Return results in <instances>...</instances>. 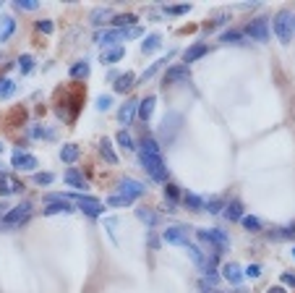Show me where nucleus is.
Here are the masks:
<instances>
[{
  "label": "nucleus",
  "mask_w": 295,
  "mask_h": 293,
  "mask_svg": "<svg viewBox=\"0 0 295 293\" xmlns=\"http://www.w3.org/2000/svg\"><path fill=\"white\" fill-rule=\"evenodd\" d=\"M139 160H141L144 170L149 173V178H152V181H157V183H165V181H168L170 170H168V165H165L162 154H146V152H141V154H139Z\"/></svg>",
  "instance_id": "f257e3e1"
},
{
  "label": "nucleus",
  "mask_w": 295,
  "mask_h": 293,
  "mask_svg": "<svg viewBox=\"0 0 295 293\" xmlns=\"http://www.w3.org/2000/svg\"><path fill=\"white\" fill-rule=\"evenodd\" d=\"M139 34H141L139 26H128V29H107V32H97L94 42L107 45V48H115V45H121L123 40H133V37H139Z\"/></svg>",
  "instance_id": "f03ea898"
},
{
  "label": "nucleus",
  "mask_w": 295,
  "mask_h": 293,
  "mask_svg": "<svg viewBox=\"0 0 295 293\" xmlns=\"http://www.w3.org/2000/svg\"><path fill=\"white\" fill-rule=\"evenodd\" d=\"M293 32H295V16L290 11H280L274 16V34H277V40L282 45H290Z\"/></svg>",
  "instance_id": "7ed1b4c3"
},
{
  "label": "nucleus",
  "mask_w": 295,
  "mask_h": 293,
  "mask_svg": "<svg viewBox=\"0 0 295 293\" xmlns=\"http://www.w3.org/2000/svg\"><path fill=\"white\" fill-rule=\"evenodd\" d=\"M71 199L76 201V207H79L84 215L99 217V215L105 212V201H99V199H94V196H86V194H71Z\"/></svg>",
  "instance_id": "20e7f679"
},
{
  "label": "nucleus",
  "mask_w": 295,
  "mask_h": 293,
  "mask_svg": "<svg viewBox=\"0 0 295 293\" xmlns=\"http://www.w3.org/2000/svg\"><path fill=\"white\" fill-rule=\"evenodd\" d=\"M73 207L66 199V194H50L44 196V215H71Z\"/></svg>",
  "instance_id": "39448f33"
},
{
  "label": "nucleus",
  "mask_w": 295,
  "mask_h": 293,
  "mask_svg": "<svg viewBox=\"0 0 295 293\" xmlns=\"http://www.w3.org/2000/svg\"><path fill=\"white\" fill-rule=\"evenodd\" d=\"M199 238H201V241H207V244H211V246H217V251H227L230 249V238H227L225 231H219V228H201Z\"/></svg>",
  "instance_id": "423d86ee"
},
{
  "label": "nucleus",
  "mask_w": 295,
  "mask_h": 293,
  "mask_svg": "<svg viewBox=\"0 0 295 293\" xmlns=\"http://www.w3.org/2000/svg\"><path fill=\"white\" fill-rule=\"evenodd\" d=\"M115 191H118V196H126L128 201H136L146 191V186L141 181H136V178H123L121 183H118Z\"/></svg>",
  "instance_id": "0eeeda50"
},
{
  "label": "nucleus",
  "mask_w": 295,
  "mask_h": 293,
  "mask_svg": "<svg viewBox=\"0 0 295 293\" xmlns=\"http://www.w3.org/2000/svg\"><path fill=\"white\" fill-rule=\"evenodd\" d=\"M162 238L172 246H188L191 244V231L186 225H170V228H165Z\"/></svg>",
  "instance_id": "6e6552de"
},
{
  "label": "nucleus",
  "mask_w": 295,
  "mask_h": 293,
  "mask_svg": "<svg viewBox=\"0 0 295 293\" xmlns=\"http://www.w3.org/2000/svg\"><path fill=\"white\" fill-rule=\"evenodd\" d=\"M29 212H32V201H21V204L13 207L11 212L3 217V225H5V228H16V225H21L24 220L29 217Z\"/></svg>",
  "instance_id": "1a4fd4ad"
},
{
  "label": "nucleus",
  "mask_w": 295,
  "mask_h": 293,
  "mask_svg": "<svg viewBox=\"0 0 295 293\" xmlns=\"http://www.w3.org/2000/svg\"><path fill=\"white\" fill-rule=\"evenodd\" d=\"M246 34L251 37V40H256V42H266L269 40V24H266V18H256V21H251L246 26Z\"/></svg>",
  "instance_id": "9d476101"
},
{
  "label": "nucleus",
  "mask_w": 295,
  "mask_h": 293,
  "mask_svg": "<svg viewBox=\"0 0 295 293\" xmlns=\"http://www.w3.org/2000/svg\"><path fill=\"white\" fill-rule=\"evenodd\" d=\"M11 165L13 168H18V170H37V157L34 154H26V152H21V149H16L13 152V157H11Z\"/></svg>",
  "instance_id": "9b49d317"
},
{
  "label": "nucleus",
  "mask_w": 295,
  "mask_h": 293,
  "mask_svg": "<svg viewBox=\"0 0 295 293\" xmlns=\"http://www.w3.org/2000/svg\"><path fill=\"white\" fill-rule=\"evenodd\" d=\"M175 126H180V115L178 113H168V118H165V121H162V139L165 142H172V136H175V131H178V128H175Z\"/></svg>",
  "instance_id": "f8f14e48"
},
{
  "label": "nucleus",
  "mask_w": 295,
  "mask_h": 293,
  "mask_svg": "<svg viewBox=\"0 0 295 293\" xmlns=\"http://www.w3.org/2000/svg\"><path fill=\"white\" fill-rule=\"evenodd\" d=\"M222 278L227 280V283H233V286H238L246 275H243V270H241V264L238 262H227L225 267H222Z\"/></svg>",
  "instance_id": "ddd939ff"
},
{
  "label": "nucleus",
  "mask_w": 295,
  "mask_h": 293,
  "mask_svg": "<svg viewBox=\"0 0 295 293\" xmlns=\"http://www.w3.org/2000/svg\"><path fill=\"white\" fill-rule=\"evenodd\" d=\"M165 81L172 84V81H191V68L188 66H170L165 73Z\"/></svg>",
  "instance_id": "4468645a"
},
{
  "label": "nucleus",
  "mask_w": 295,
  "mask_h": 293,
  "mask_svg": "<svg viewBox=\"0 0 295 293\" xmlns=\"http://www.w3.org/2000/svg\"><path fill=\"white\" fill-rule=\"evenodd\" d=\"M18 191H24V186L18 181H13L11 176H5V173H0V196H8V194H18Z\"/></svg>",
  "instance_id": "2eb2a0df"
},
{
  "label": "nucleus",
  "mask_w": 295,
  "mask_h": 293,
  "mask_svg": "<svg viewBox=\"0 0 295 293\" xmlns=\"http://www.w3.org/2000/svg\"><path fill=\"white\" fill-rule=\"evenodd\" d=\"M63 181H66L68 186L79 189V191H84V189H86V178L81 176V170H76V168H71V170L63 173Z\"/></svg>",
  "instance_id": "dca6fc26"
},
{
  "label": "nucleus",
  "mask_w": 295,
  "mask_h": 293,
  "mask_svg": "<svg viewBox=\"0 0 295 293\" xmlns=\"http://www.w3.org/2000/svg\"><path fill=\"white\" fill-rule=\"evenodd\" d=\"M136 113H139V102H136V99H128V102L121 105V110H118V121L126 126V123H131V118Z\"/></svg>",
  "instance_id": "f3484780"
},
{
  "label": "nucleus",
  "mask_w": 295,
  "mask_h": 293,
  "mask_svg": "<svg viewBox=\"0 0 295 293\" xmlns=\"http://www.w3.org/2000/svg\"><path fill=\"white\" fill-rule=\"evenodd\" d=\"M115 13L110 11V8H94V11L89 13V21L94 24V26H105L107 21H113Z\"/></svg>",
  "instance_id": "a211bd4d"
},
{
  "label": "nucleus",
  "mask_w": 295,
  "mask_h": 293,
  "mask_svg": "<svg viewBox=\"0 0 295 293\" xmlns=\"http://www.w3.org/2000/svg\"><path fill=\"white\" fill-rule=\"evenodd\" d=\"M13 32H16V18L8 16V13H3V16H0V42L11 40Z\"/></svg>",
  "instance_id": "6ab92c4d"
},
{
  "label": "nucleus",
  "mask_w": 295,
  "mask_h": 293,
  "mask_svg": "<svg viewBox=\"0 0 295 293\" xmlns=\"http://www.w3.org/2000/svg\"><path fill=\"white\" fill-rule=\"evenodd\" d=\"M126 55V48L123 45H115V48H107V50H102V55H99V58H102V63L105 66H113V63H118Z\"/></svg>",
  "instance_id": "aec40b11"
},
{
  "label": "nucleus",
  "mask_w": 295,
  "mask_h": 293,
  "mask_svg": "<svg viewBox=\"0 0 295 293\" xmlns=\"http://www.w3.org/2000/svg\"><path fill=\"white\" fill-rule=\"evenodd\" d=\"M207 50H209V45H193V48H188L186 52H183V66H191L193 60L204 58Z\"/></svg>",
  "instance_id": "412c9836"
},
{
  "label": "nucleus",
  "mask_w": 295,
  "mask_h": 293,
  "mask_svg": "<svg viewBox=\"0 0 295 293\" xmlns=\"http://www.w3.org/2000/svg\"><path fill=\"white\" fill-rule=\"evenodd\" d=\"M154 105H157V97L154 95H149L146 99H141V102H139V118H141V121H149V118H152Z\"/></svg>",
  "instance_id": "4be33fe9"
},
{
  "label": "nucleus",
  "mask_w": 295,
  "mask_h": 293,
  "mask_svg": "<svg viewBox=\"0 0 295 293\" xmlns=\"http://www.w3.org/2000/svg\"><path fill=\"white\" fill-rule=\"evenodd\" d=\"M160 42H162V34H146L144 37V45H141V52H154V50H160Z\"/></svg>",
  "instance_id": "5701e85b"
},
{
  "label": "nucleus",
  "mask_w": 295,
  "mask_h": 293,
  "mask_svg": "<svg viewBox=\"0 0 295 293\" xmlns=\"http://www.w3.org/2000/svg\"><path fill=\"white\" fill-rule=\"evenodd\" d=\"M136 217H139L141 220V223L144 225H157V223H160V215H157L154 212V209H146V207H141V209H136Z\"/></svg>",
  "instance_id": "b1692460"
},
{
  "label": "nucleus",
  "mask_w": 295,
  "mask_h": 293,
  "mask_svg": "<svg viewBox=\"0 0 295 293\" xmlns=\"http://www.w3.org/2000/svg\"><path fill=\"white\" fill-rule=\"evenodd\" d=\"M225 217L227 220H233V223H235V220H243V207H241V201H230V204H225Z\"/></svg>",
  "instance_id": "393cba45"
},
{
  "label": "nucleus",
  "mask_w": 295,
  "mask_h": 293,
  "mask_svg": "<svg viewBox=\"0 0 295 293\" xmlns=\"http://www.w3.org/2000/svg\"><path fill=\"white\" fill-rule=\"evenodd\" d=\"M133 84H136V76H133L131 71L121 73V79L115 81V92H128V89H133Z\"/></svg>",
  "instance_id": "a878e982"
},
{
  "label": "nucleus",
  "mask_w": 295,
  "mask_h": 293,
  "mask_svg": "<svg viewBox=\"0 0 295 293\" xmlns=\"http://www.w3.org/2000/svg\"><path fill=\"white\" fill-rule=\"evenodd\" d=\"M99 154L110 162V165H118V154L113 152V144H110V139H102L99 142Z\"/></svg>",
  "instance_id": "bb28decb"
},
{
  "label": "nucleus",
  "mask_w": 295,
  "mask_h": 293,
  "mask_svg": "<svg viewBox=\"0 0 295 293\" xmlns=\"http://www.w3.org/2000/svg\"><path fill=\"white\" fill-rule=\"evenodd\" d=\"M79 157H81V152H79L76 144H66V146L60 149V160H63V162H76Z\"/></svg>",
  "instance_id": "cd10ccee"
},
{
  "label": "nucleus",
  "mask_w": 295,
  "mask_h": 293,
  "mask_svg": "<svg viewBox=\"0 0 295 293\" xmlns=\"http://www.w3.org/2000/svg\"><path fill=\"white\" fill-rule=\"evenodd\" d=\"M168 60H170V55H165V58H162V60H157V63H152V66H149V68H146V71L141 73V76H139V81H149V79H152V76H154V73H157V71H160V68H162V66H165V63H168Z\"/></svg>",
  "instance_id": "c85d7f7f"
},
{
  "label": "nucleus",
  "mask_w": 295,
  "mask_h": 293,
  "mask_svg": "<svg viewBox=\"0 0 295 293\" xmlns=\"http://www.w3.org/2000/svg\"><path fill=\"white\" fill-rule=\"evenodd\" d=\"M71 79H84V76H89V63L86 60H79L76 66H71Z\"/></svg>",
  "instance_id": "c756f323"
},
{
  "label": "nucleus",
  "mask_w": 295,
  "mask_h": 293,
  "mask_svg": "<svg viewBox=\"0 0 295 293\" xmlns=\"http://www.w3.org/2000/svg\"><path fill=\"white\" fill-rule=\"evenodd\" d=\"M139 146H141V152H146V154H160V144H157L152 136H144V139L139 142Z\"/></svg>",
  "instance_id": "7c9ffc66"
},
{
  "label": "nucleus",
  "mask_w": 295,
  "mask_h": 293,
  "mask_svg": "<svg viewBox=\"0 0 295 293\" xmlns=\"http://www.w3.org/2000/svg\"><path fill=\"white\" fill-rule=\"evenodd\" d=\"M113 24H115V29H128V24H136V16L133 13H121V16L113 18Z\"/></svg>",
  "instance_id": "2f4dec72"
},
{
  "label": "nucleus",
  "mask_w": 295,
  "mask_h": 293,
  "mask_svg": "<svg viewBox=\"0 0 295 293\" xmlns=\"http://www.w3.org/2000/svg\"><path fill=\"white\" fill-rule=\"evenodd\" d=\"M188 254H191V259H193V264H196V267H201V270L207 267V262H204V254H201V249H196V246H191V244H188Z\"/></svg>",
  "instance_id": "473e14b6"
},
{
  "label": "nucleus",
  "mask_w": 295,
  "mask_h": 293,
  "mask_svg": "<svg viewBox=\"0 0 295 293\" xmlns=\"http://www.w3.org/2000/svg\"><path fill=\"white\" fill-rule=\"evenodd\" d=\"M13 92H16V84H13L11 79H0V97L5 99V97H11Z\"/></svg>",
  "instance_id": "72a5a7b5"
},
{
  "label": "nucleus",
  "mask_w": 295,
  "mask_h": 293,
  "mask_svg": "<svg viewBox=\"0 0 295 293\" xmlns=\"http://www.w3.org/2000/svg\"><path fill=\"white\" fill-rule=\"evenodd\" d=\"M32 68H34V58H32V55H21V58H18V71H21V73H32Z\"/></svg>",
  "instance_id": "f704fd0d"
},
{
  "label": "nucleus",
  "mask_w": 295,
  "mask_h": 293,
  "mask_svg": "<svg viewBox=\"0 0 295 293\" xmlns=\"http://www.w3.org/2000/svg\"><path fill=\"white\" fill-rule=\"evenodd\" d=\"M165 199H168L170 204H175V201L180 199V189L172 186V183H168V186H165Z\"/></svg>",
  "instance_id": "c9c22d12"
},
{
  "label": "nucleus",
  "mask_w": 295,
  "mask_h": 293,
  "mask_svg": "<svg viewBox=\"0 0 295 293\" xmlns=\"http://www.w3.org/2000/svg\"><path fill=\"white\" fill-rule=\"evenodd\" d=\"M204 209H207L209 215H217L219 209H225V201H222V199H209L207 204H204Z\"/></svg>",
  "instance_id": "e433bc0d"
},
{
  "label": "nucleus",
  "mask_w": 295,
  "mask_h": 293,
  "mask_svg": "<svg viewBox=\"0 0 295 293\" xmlns=\"http://www.w3.org/2000/svg\"><path fill=\"white\" fill-rule=\"evenodd\" d=\"M118 144H121L123 146V149H133V139H131V134H128V131H118Z\"/></svg>",
  "instance_id": "4c0bfd02"
},
{
  "label": "nucleus",
  "mask_w": 295,
  "mask_h": 293,
  "mask_svg": "<svg viewBox=\"0 0 295 293\" xmlns=\"http://www.w3.org/2000/svg\"><path fill=\"white\" fill-rule=\"evenodd\" d=\"M241 223L248 228V231H261V220H259V217H253V215H246Z\"/></svg>",
  "instance_id": "58836bf2"
},
{
  "label": "nucleus",
  "mask_w": 295,
  "mask_h": 293,
  "mask_svg": "<svg viewBox=\"0 0 295 293\" xmlns=\"http://www.w3.org/2000/svg\"><path fill=\"white\" fill-rule=\"evenodd\" d=\"M186 207L188 209H201L204 207V199L196 196V194H186Z\"/></svg>",
  "instance_id": "ea45409f"
},
{
  "label": "nucleus",
  "mask_w": 295,
  "mask_h": 293,
  "mask_svg": "<svg viewBox=\"0 0 295 293\" xmlns=\"http://www.w3.org/2000/svg\"><path fill=\"white\" fill-rule=\"evenodd\" d=\"M18 11H37V8H40V3H37V0H16L13 3Z\"/></svg>",
  "instance_id": "a19ab883"
},
{
  "label": "nucleus",
  "mask_w": 295,
  "mask_h": 293,
  "mask_svg": "<svg viewBox=\"0 0 295 293\" xmlns=\"http://www.w3.org/2000/svg\"><path fill=\"white\" fill-rule=\"evenodd\" d=\"M219 40H222V42H243V34L235 32V29H230V32H222V34H219Z\"/></svg>",
  "instance_id": "79ce46f5"
},
{
  "label": "nucleus",
  "mask_w": 295,
  "mask_h": 293,
  "mask_svg": "<svg viewBox=\"0 0 295 293\" xmlns=\"http://www.w3.org/2000/svg\"><path fill=\"white\" fill-rule=\"evenodd\" d=\"M107 204H110V207H131L133 201H128L126 196H118V194H113V196H107Z\"/></svg>",
  "instance_id": "37998d69"
},
{
  "label": "nucleus",
  "mask_w": 295,
  "mask_h": 293,
  "mask_svg": "<svg viewBox=\"0 0 295 293\" xmlns=\"http://www.w3.org/2000/svg\"><path fill=\"white\" fill-rule=\"evenodd\" d=\"M52 181H55L52 173H37V176H34V183H37V186H47V183H52Z\"/></svg>",
  "instance_id": "c03bdc74"
},
{
  "label": "nucleus",
  "mask_w": 295,
  "mask_h": 293,
  "mask_svg": "<svg viewBox=\"0 0 295 293\" xmlns=\"http://www.w3.org/2000/svg\"><path fill=\"white\" fill-rule=\"evenodd\" d=\"M107 107H113V97H110V95H99L97 97V110H107Z\"/></svg>",
  "instance_id": "a18cd8bd"
},
{
  "label": "nucleus",
  "mask_w": 295,
  "mask_h": 293,
  "mask_svg": "<svg viewBox=\"0 0 295 293\" xmlns=\"http://www.w3.org/2000/svg\"><path fill=\"white\" fill-rule=\"evenodd\" d=\"M170 16H180V13H188L191 11V5H175V8H165Z\"/></svg>",
  "instance_id": "49530a36"
},
{
  "label": "nucleus",
  "mask_w": 295,
  "mask_h": 293,
  "mask_svg": "<svg viewBox=\"0 0 295 293\" xmlns=\"http://www.w3.org/2000/svg\"><path fill=\"white\" fill-rule=\"evenodd\" d=\"M37 32L50 34V32H52V21H47V18H44V21H37Z\"/></svg>",
  "instance_id": "de8ad7c7"
},
{
  "label": "nucleus",
  "mask_w": 295,
  "mask_h": 293,
  "mask_svg": "<svg viewBox=\"0 0 295 293\" xmlns=\"http://www.w3.org/2000/svg\"><path fill=\"white\" fill-rule=\"evenodd\" d=\"M259 275H261V267H259V264H251V267L246 270V278H251V280L259 278Z\"/></svg>",
  "instance_id": "09e8293b"
},
{
  "label": "nucleus",
  "mask_w": 295,
  "mask_h": 293,
  "mask_svg": "<svg viewBox=\"0 0 295 293\" xmlns=\"http://www.w3.org/2000/svg\"><path fill=\"white\" fill-rule=\"evenodd\" d=\"M282 283H285V286H293V288H295V272H285V275H282Z\"/></svg>",
  "instance_id": "8fccbe9b"
},
{
  "label": "nucleus",
  "mask_w": 295,
  "mask_h": 293,
  "mask_svg": "<svg viewBox=\"0 0 295 293\" xmlns=\"http://www.w3.org/2000/svg\"><path fill=\"white\" fill-rule=\"evenodd\" d=\"M199 291H201V293H219V291H217L214 286H209L207 280H204V283H201V286H199Z\"/></svg>",
  "instance_id": "3c124183"
},
{
  "label": "nucleus",
  "mask_w": 295,
  "mask_h": 293,
  "mask_svg": "<svg viewBox=\"0 0 295 293\" xmlns=\"http://www.w3.org/2000/svg\"><path fill=\"white\" fill-rule=\"evenodd\" d=\"M266 293H285V288H282V286H272V288L266 291Z\"/></svg>",
  "instance_id": "603ef678"
},
{
  "label": "nucleus",
  "mask_w": 295,
  "mask_h": 293,
  "mask_svg": "<svg viewBox=\"0 0 295 293\" xmlns=\"http://www.w3.org/2000/svg\"><path fill=\"white\" fill-rule=\"evenodd\" d=\"M0 152H3V144H0Z\"/></svg>",
  "instance_id": "864d4df0"
},
{
  "label": "nucleus",
  "mask_w": 295,
  "mask_h": 293,
  "mask_svg": "<svg viewBox=\"0 0 295 293\" xmlns=\"http://www.w3.org/2000/svg\"><path fill=\"white\" fill-rule=\"evenodd\" d=\"M293 256H295V249H293Z\"/></svg>",
  "instance_id": "5fc2aeb1"
}]
</instances>
